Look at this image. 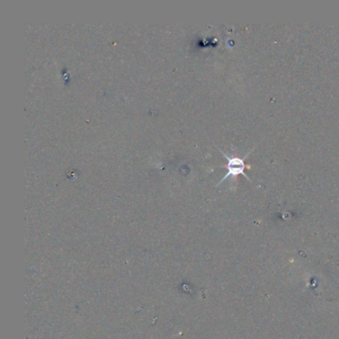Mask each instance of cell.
Returning <instances> with one entry per match:
<instances>
[{"label": "cell", "mask_w": 339, "mask_h": 339, "mask_svg": "<svg viewBox=\"0 0 339 339\" xmlns=\"http://www.w3.org/2000/svg\"><path fill=\"white\" fill-rule=\"evenodd\" d=\"M220 150V152L226 157L227 159V164L226 167L227 170V173L226 175L218 182V184H217V186H219L224 180H226L227 178H229V177H232V178H236L237 176H239V175H244L245 177H247L250 181H252V179L246 174V172H245V169L246 168H250L251 166L250 165H248V164H246V162H245V158H247L248 156H249V154H251V152L253 151V149L251 150V151H249L247 154H246V156L244 157V158H241V157H238V156H236V155H228L227 153H225L223 150H221V149H219Z\"/></svg>", "instance_id": "obj_1"}]
</instances>
